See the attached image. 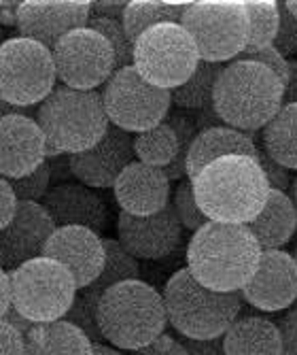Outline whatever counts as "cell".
I'll use <instances>...</instances> for the list:
<instances>
[{"label": "cell", "instance_id": "31", "mask_svg": "<svg viewBox=\"0 0 297 355\" xmlns=\"http://www.w3.org/2000/svg\"><path fill=\"white\" fill-rule=\"evenodd\" d=\"M249 15V43L244 53L272 47L280 26V7L274 0L261 3H244Z\"/></svg>", "mask_w": 297, "mask_h": 355}, {"label": "cell", "instance_id": "15", "mask_svg": "<svg viewBox=\"0 0 297 355\" xmlns=\"http://www.w3.org/2000/svg\"><path fill=\"white\" fill-rule=\"evenodd\" d=\"M117 241L136 260H161L177 251L183 239V225L174 213L172 202L149 217H134L119 213Z\"/></svg>", "mask_w": 297, "mask_h": 355}, {"label": "cell", "instance_id": "42", "mask_svg": "<svg viewBox=\"0 0 297 355\" xmlns=\"http://www.w3.org/2000/svg\"><path fill=\"white\" fill-rule=\"evenodd\" d=\"M278 330H280V338H282L280 355H297V306L289 309L280 317Z\"/></svg>", "mask_w": 297, "mask_h": 355}, {"label": "cell", "instance_id": "30", "mask_svg": "<svg viewBox=\"0 0 297 355\" xmlns=\"http://www.w3.org/2000/svg\"><path fill=\"white\" fill-rule=\"evenodd\" d=\"M105 241V268L89 287H85V292L91 294L93 298L100 300V296L107 292L109 287L123 283V281H134L141 279V262L134 255L127 253L123 245L115 239H102Z\"/></svg>", "mask_w": 297, "mask_h": 355}, {"label": "cell", "instance_id": "41", "mask_svg": "<svg viewBox=\"0 0 297 355\" xmlns=\"http://www.w3.org/2000/svg\"><path fill=\"white\" fill-rule=\"evenodd\" d=\"M129 355H187V353H185L183 345L179 343V338L163 332L153 343H149L136 351H132Z\"/></svg>", "mask_w": 297, "mask_h": 355}, {"label": "cell", "instance_id": "49", "mask_svg": "<svg viewBox=\"0 0 297 355\" xmlns=\"http://www.w3.org/2000/svg\"><path fill=\"white\" fill-rule=\"evenodd\" d=\"M5 319H7V321H11V324H13V326H15L17 330H21L24 334H26V332H28V330L32 328V324H30V321H28V319H24V317H21L19 313H15L13 309H11V311L7 313V317H5Z\"/></svg>", "mask_w": 297, "mask_h": 355}, {"label": "cell", "instance_id": "37", "mask_svg": "<svg viewBox=\"0 0 297 355\" xmlns=\"http://www.w3.org/2000/svg\"><path fill=\"white\" fill-rule=\"evenodd\" d=\"M238 60H251V62H259L263 64L268 71H272L276 75V79L285 85L287 83V75H289V58H285L282 53H278V49L274 47H266L259 51H251V53H242Z\"/></svg>", "mask_w": 297, "mask_h": 355}, {"label": "cell", "instance_id": "24", "mask_svg": "<svg viewBox=\"0 0 297 355\" xmlns=\"http://www.w3.org/2000/svg\"><path fill=\"white\" fill-rule=\"evenodd\" d=\"M223 351L225 355H280L278 324L261 315L238 317L223 334Z\"/></svg>", "mask_w": 297, "mask_h": 355}, {"label": "cell", "instance_id": "26", "mask_svg": "<svg viewBox=\"0 0 297 355\" xmlns=\"http://www.w3.org/2000/svg\"><path fill=\"white\" fill-rule=\"evenodd\" d=\"M261 149L287 171H297V105H282L261 132Z\"/></svg>", "mask_w": 297, "mask_h": 355}, {"label": "cell", "instance_id": "51", "mask_svg": "<svg viewBox=\"0 0 297 355\" xmlns=\"http://www.w3.org/2000/svg\"><path fill=\"white\" fill-rule=\"evenodd\" d=\"M282 5H285V9L297 19V0H287V3H282Z\"/></svg>", "mask_w": 297, "mask_h": 355}, {"label": "cell", "instance_id": "18", "mask_svg": "<svg viewBox=\"0 0 297 355\" xmlns=\"http://www.w3.org/2000/svg\"><path fill=\"white\" fill-rule=\"evenodd\" d=\"M47 162V141L37 119L24 113L0 115V177L11 181Z\"/></svg>", "mask_w": 297, "mask_h": 355}, {"label": "cell", "instance_id": "4", "mask_svg": "<svg viewBox=\"0 0 297 355\" xmlns=\"http://www.w3.org/2000/svg\"><path fill=\"white\" fill-rule=\"evenodd\" d=\"M96 315L102 340L129 353L153 343L168 326L163 296L143 279L109 287L98 300Z\"/></svg>", "mask_w": 297, "mask_h": 355}, {"label": "cell", "instance_id": "48", "mask_svg": "<svg viewBox=\"0 0 297 355\" xmlns=\"http://www.w3.org/2000/svg\"><path fill=\"white\" fill-rule=\"evenodd\" d=\"M17 0H0V28H11L17 24Z\"/></svg>", "mask_w": 297, "mask_h": 355}, {"label": "cell", "instance_id": "39", "mask_svg": "<svg viewBox=\"0 0 297 355\" xmlns=\"http://www.w3.org/2000/svg\"><path fill=\"white\" fill-rule=\"evenodd\" d=\"M257 162H259L261 171L266 173V179H268L272 189H278V191H289L291 189V181H293L291 171L280 166L276 159H272L261 147L257 149Z\"/></svg>", "mask_w": 297, "mask_h": 355}, {"label": "cell", "instance_id": "23", "mask_svg": "<svg viewBox=\"0 0 297 355\" xmlns=\"http://www.w3.org/2000/svg\"><path fill=\"white\" fill-rule=\"evenodd\" d=\"M246 228L259 243L261 251L282 249L297 230V209L287 191L270 189V196Z\"/></svg>", "mask_w": 297, "mask_h": 355}, {"label": "cell", "instance_id": "10", "mask_svg": "<svg viewBox=\"0 0 297 355\" xmlns=\"http://www.w3.org/2000/svg\"><path fill=\"white\" fill-rule=\"evenodd\" d=\"M181 26L189 32L202 62L229 64L249 43V15L244 3H189Z\"/></svg>", "mask_w": 297, "mask_h": 355}, {"label": "cell", "instance_id": "3", "mask_svg": "<svg viewBox=\"0 0 297 355\" xmlns=\"http://www.w3.org/2000/svg\"><path fill=\"white\" fill-rule=\"evenodd\" d=\"M285 85L263 64L234 60L223 67L215 92L213 111L221 123L253 135L263 130L280 111Z\"/></svg>", "mask_w": 297, "mask_h": 355}, {"label": "cell", "instance_id": "14", "mask_svg": "<svg viewBox=\"0 0 297 355\" xmlns=\"http://www.w3.org/2000/svg\"><path fill=\"white\" fill-rule=\"evenodd\" d=\"M240 298L257 311L280 313L297 304V262L285 249L261 251L259 266Z\"/></svg>", "mask_w": 297, "mask_h": 355}, {"label": "cell", "instance_id": "17", "mask_svg": "<svg viewBox=\"0 0 297 355\" xmlns=\"http://www.w3.org/2000/svg\"><path fill=\"white\" fill-rule=\"evenodd\" d=\"M69 162L71 173L79 183L91 189L113 187L123 168L136 162L134 137L115 125H109L107 135L100 141L87 151L69 155Z\"/></svg>", "mask_w": 297, "mask_h": 355}, {"label": "cell", "instance_id": "35", "mask_svg": "<svg viewBox=\"0 0 297 355\" xmlns=\"http://www.w3.org/2000/svg\"><path fill=\"white\" fill-rule=\"evenodd\" d=\"M172 207H174V213L183 225V230H191V232H197L202 228L204 223H208L206 215L200 211V207H197L195 202V196H193V185L189 179H183L174 193H172Z\"/></svg>", "mask_w": 297, "mask_h": 355}, {"label": "cell", "instance_id": "1", "mask_svg": "<svg viewBox=\"0 0 297 355\" xmlns=\"http://www.w3.org/2000/svg\"><path fill=\"white\" fill-rule=\"evenodd\" d=\"M261 260V247L246 225L208 221L187 245V270L221 294H240Z\"/></svg>", "mask_w": 297, "mask_h": 355}, {"label": "cell", "instance_id": "19", "mask_svg": "<svg viewBox=\"0 0 297 355\" xmlns=\"http://www.w3.org/2000/svg\"><path fill=\"white\" fill-rule=\"evenodd\" d=\"M43 257L55 260L75 277L79 289L89 287L105 268V241L81 225H66L55 228L51 234Z\"/></svg>", "mask_w": 297, "mask_h": 355}, {"label": "cell", "instance_id": "25", "mask_svg": "<svg viewBox=\"0 0 297 355\" xmlns=\"http://www.w3.org/2000/svg\"><path fill=\"white\" fill-rule=\"evenodd\" d=\"M93 343L71 321L37 324L26 332L24 355H91Z\"/></svg>", "mask_w": 297, "mask_h": 355}, {"label": "cell", "instance_id": "21", "mask_svg": "<svg viewBox=\"0 0 297 355\" xmlns=\"http://www.w3.org/2000/svg\"><path fill=\"white\" fill-rule=\"evenodd\" d=\"M55 228L81 225L100 234L109 223V207L102 196L83 183H57L41 200Z\"/></svg>", "mask_w": 297, "mask_h": 355}, {"label": "cell", "instance_id": "47", "mask_svg": "<svg viewBox=\"0 0 297 355\" xmlns=\"http://www.w3.org/2000/svg\"><path fill=\"white\" fill-rule=\"evenodd\" d=\"M11 311V281L9 272L0 266V319H5Z\"/></svg>", "mask_w": 297, "mask_h": 355}, {"label": "cell", "instance_id": "6", "mask_svg": "<svg viewBox=\"0 0 297 355\" xmlns=\"http://www.w3.org/2000/svg\"><path fill=\"white\" fill-rule=\"evenodd\" d=\"M168 324L179 336L210 340L221 338L240 317V294H221L197 283L187 268L177 270L163 287Z\"/></svg>", "mask_w": 297, "mask_h": 355}, {"label": "cell", "instance_id": "11", "mask_svg": "<svg viewBox=\"0 0 297 355\" xmlns=\"http://www.w3.org/2000/svg\"><path fill=\"white\" fill-rule=\"evenodd\" d=\"M100 94L109 123L129 135L159 125L172 109L170 92L145 81L134 67L115 71Z\"/></svg>", "mask_w": 297, "mask_h": 355}, {"label": "cell", "instance_id": "7", "mask_svg": "<svg viewBox=\"0 0 297 355\" xmlns=\"http://www.w3.org/2000/svg\"><path fill=\"white\" fill-rule=\"evenodd\" d=\"M11 309L32 326L60 321L71 311L79 287L75 277L49 257H37L9 272Z\"/></svg>", "mask_w": 297, "mask_h": 355}, {"label": "cell", "instance_id": "33", "mask_svg": "<svg viewBox=\"0 0 297 355\" xmlns=\"http://www.w3.org/2000/svg\"><path fill=\"white\" fill-rule=\"evenodd\" d=\"M89 28H93L96 32L111 43L113 53H115V67L125 69L132 67L134 62V41L127 37V32L121 24V19H109V17H89Z\"/></svg>", "mask_w": 297, "mask_h": 355}, {"label": "cell", "instance_id": "13", "mask_svg": "<svg viewBox=\"0 0 297 355\" xmlns=\"http://www.w3.org/2000/svg\"><path fill=\"white\" fill-rule=\"evenodd\" d=\"M91 17L87 0H24L17 9L19 37L53 49L69 32L85 28Z\"/></svg>", "mask_w": 297, "mask_h": 355}, {"label": "cell", "instance_id": "43", "mask_svg": "<svg viewBox=\"0 0 297 355\" xmlns=\"http://www.w3.org/2000/svg\"><path fill=\"white\" fill-rule=\"evenodd\" d=\"M179 343L183 345L187 355H225L223 336L221 338H210V340H195V338L179 336Z\"/></svg>", "mask_w": 297, "mask_h": 355}, {"label": "cell", "instance_id": "12", "mask_svg": "<svg viewBox=\"0 0 297 355\" xmlns=\"http://www.w3.org/2000/svg\"><path fill=\"white\" fill-rule=\"evenodd\" d=\"M51 55L57 81L71 89L96 92L117 71L111 43L89 26L60 39Z\"/></svg>", "mask_w": 297, "mask_h": 355}, {"label": "cell", "instance_id": "45", "mask_svg": "<svg viewBox=\"0 0 297 355\" xmlns=\"http://www.w3.org/2000/svg\"><path fill=\"white\" fill-rule=\"evenodd\" d=\"M125 5L123 0H111V3H91V17H109V19H121L123 17V11H125Z\"/></svg>", "mask_w": 297, "mask_h": 355}, {"label": "cell", "instance_id": "46", "mask_svg": "<svg viewBox=\"0 0 297 355\" xmlns=\"http://www.w3.org/2000/svg\"><path fill=\"white\" fill-rule=\"evenodd\" d=\"M282 105H297V60H289V75L285 83Z\"/></svg>", "mask_w": 297, "mask_h": 355}, {"label": "cell", "instance_id": "50", "mask_svg": "<svg viewBox=\"0 0 297 355\" xmlns=\"http://www.w3.org/2000/svg\"><path fill=\"white\" fill-rule=\"evenodd\" d=\"M91 355H123L119 349H115V347H111V345H107V343H93V351H91Z\"/></svg>", "mask_w": 297, "mask_h": 355}, {"label": "cell", "instance_id": "52", "mask_svg": "<svg viewBox=\"0 0 297 355\" xmlns=\"http://www.w3.org/2000/svg\"><path fill=\"white\" fill-rule=\"evenodd\" d=\"M291 193H289V196H291V200H293V205H295V209H297V175H295V179L291 181V189H289Z\"/></svg>", "mask_w": 297, "mask_h": 355}, {"label": "cell", "instance_id": "5", "mask_svg": "<svg viewBox=\"0 0 297 355\" xmlns=\"http://www.w3.org/2000/svg\"><path fill=\"white\" fill-rule=\"evenodd\" d=\"M37 123L47 141V157L87 151L109 130L100 92H81L57 85L41 103Z\"/></svg>", "mask_w": 297, "mask_h": 355}, {"label": "cell", "instance_id": "20", "mask_svg": "<svg viewBox=\"0 0 297 355\" xmlns=\"http://www.w3.org/2000/svg\"><path fill=\"white\" fill-rule=\"evenodd\" d=\"M113 196L121 213L149 217L170 205V179L163 168H153L143 162H132L123 168L113 185Z\"/></svg>", "mask_w": 297, "mask_h": 355}, {"label": "cell", "instance_id": "29", "mask_svg": "<svg viewBox=\"0 0 297 355\" xmlns=\"http://www.w3.org/2000/svg\"><path fill=\"white\" fill-rule=\"evenodd\" d=\"M134 155L136 162L153 168H168L179 155V139L168 121L134 135Z\"/></svg>", "mask_w": 297, "mask_h": 355}, {"label": "cell", "instance_id": "27", "mask_svg": "<svg viewBox=\"0 0 297 355\" xmlns=\"http://www.w3.org/2000/svg\"><path fill=\"white\" fill-rule=\"evenodd\" d=\"M223 67L225 64H213V62L200 60L195 73L181 87L170 92L172 107H177L179 111H187V113L213 111V92H215V83Z\"/></svg>", "mask_w": 297, "mask_h": 355}, {"label": "cell", "instance_id": "40", "mask_svg": "<svg viewBox=\"0 0 297 355\" xmlns=\"http://www.w3.org/2000/svg\"><path fill=\"white\" fill-rule=\"evenodd\" d=\"M26 334L17 330L11 321L0 319V355H24Z\"/></svg>", "mask_w": 297, "mask_h": 355}, {"label": "cell", "instance_id": "8", "mask_svg": "<svg viewBox=\"0 0 297 355\" xmlns=\"http://www.w3.org/2000/svg\"><path fill=\"white\" fill-rule=\"evenodd\" d=\"M55 64L45 45L11 37L0 45V103L15 109L41 105L55 89Z\"/></svg>", "mask_w": 297, "mask_h": 355}, {"label": "cell", "instance_id": "16", "mask_svg": "<svg viewBox=\"0 0 297 355\" xmlns=\"http://www.w3.org/2000/svg\"><path fill=\"white\" fill-rule=\"evenodd\" d=\"M55 232V223L41 202H17V211L7 228L0 230V266L7 272L43 257Z\"/></svg>", "mask_w": 297, "mask_h": 355}, {"label": "cell", "instance_id": "36", "mask_svg": "<svg viewBox=\"0 0 297 355\" xmlns=\"http://www.w3.org/2000/svg\"><path fill=\"white\" fill-rule=\"evenodd\" d=\"M9 183L13 187V193H15L17 202H41L47 196L49 185H51V168H49V162L41 164L37 171H32L26 177L11 179Z\"/></svg>", "mask_w": 297, "mask_h": 355}, {"label": "cell", "instance_id": "32", "mask_svg": "<svg viewBox=\"0 0 297 355\" xmlns=\"http://www.w3.org/2000/svg\"><path fill=\"white\" fill-rule=\"evenodd\" d=\"M163 121H168L172 125V130L177 132V139H179V155L168 168H163V173L168 175L170 181H183L187 177V155H189L191 143L200 130H197L195 119L187 111H179V109L170 111Z\"/></svg>", "mask_w": 297, "mask_h": 355}, {"label": "cell", "instance_id": "38", "mask_svg": "<svg viewBox=\"0 0 297 355\" xmlns=\"http://www.w3.org/2000/svg\"><path fill=\"white\" fill-rule=\"evenodd\" d=\"M278 7H280V26H278V35L272 47L278 49V53L287 58V55L297 53V19L285 9L282 3H278Z\"/></svg>", "mask_w": 297, "mask_h": 355}, {"label": "cell", "instance_id": "44", "mask_svg": "<svg viewBox=\"0 0 297 355\" xmlns=\"http://www.w3.org/2000/svg\"><path fill=\"white\" fill-rule=\"evenodd\" d=\"M17 211V198L13 193V187L7 179L0 177V230L7 228V223L13 219Z\"/></svg>", "mask_w": 297, "mask_h": 355}, {"label": "cell", "instance_id": "22", "mask_svg": "<svg viewBox=\"0 0 297 355\" xmlns=\"http://www.w3.org/2000/svg\"><path fill=\"white\" fill-rule=\"evenodd\" d=\"M257 141L253 135L234 130L229 125H213L195 135L187 155V179L191 181L202 168L225 155H249L257 159Z\"/></svg>", "mask_w": 297, "mask_h": 355}, {"label": "cell", "instance_id": "2", "mask_svg": "<svg viewBox=\"0 0 297 355\" xmlns=\"http://www.w3.org/2000/svg\"><path fill=\"white\" fill-rule=\"evenodd\" d=\"M193 196L208 221L246 225L270 196V183L259 162L249 155H225L193 179Z\"/></svg>", "mask_w": 297, "mask_h": 355}, {"label": "cell", "instance_id": "53", "mask_svg": "<svg viewBox=\"0 0 297 355\" xmlns=\"http://www.w3.org/2000/svg\"><path fill=\"white\" fill-rule=\"evenodd\" d=\"M293 257H295V262H297V241H295V249H293V253H291Z\"/></svg>", "mask_w": 297, "mask_h": 355}, {"label": "cell", "instance_id": "28", "mask_svg": "<svg viewBox=\"0 0 297 355\" xmlns=\"http://www.w3.org/2000/svg\"><path fill=\"white\" fill-rule=\"evenodd\" d=\"M189 3H153V0H132L125 5L121 24L132 41L159 24H181Z\"/></svg>", "mask_w": 297, "mask_h": 355}, {"label": "cell", "instance_id": "9", "mask_svg": "<svg viewBox=\"0 0 297 355\" xmlns=\"http://www.w3.org/2000/svg\"><path fill=\"white\" fill-rule=\"evenodd\" d=\"M200 53L189 32L181 24H159L134 41V62L138 75L159 89L181 87L197 69Z\"/></svg>", "mask_w": 297, "mask_h": 355}, {"label": "cell", "instance_id": "34", "mask_svg": "<svg viewBox=\"0 0 297 355\" xmlns=\"http://www.w3.org/2000/svg\"><path fill=\"white\" fill-rule=\"evenodd\" d=\"M98 298H93L91 294H87L85 289H79L75 302L71 306V311L66 313V321L75 324L91 343H105L102 340V332L98 328Z\"/></svg>", "mask_w": 297, "mask_h": 355}]
</instances>
